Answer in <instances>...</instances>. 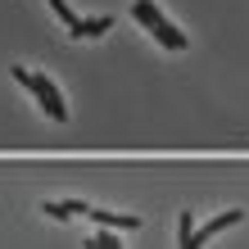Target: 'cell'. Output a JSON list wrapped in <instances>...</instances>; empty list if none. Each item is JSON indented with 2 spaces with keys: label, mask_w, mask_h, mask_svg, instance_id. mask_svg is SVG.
I'll return each instance as SVG.
<instances>
[{
  "label": "cell",
  "mask_w": 249,
  "mask_h": 249,
  "mask_svg": "<svg viewBox=\"0 0 249 249\" xmlns=\"http://www.w3.org/2000/svg\"><path fill=\"white\" fill-rule=\"evenodd\" d=\"M36 100H41V109L50 113V123H68V105H64L59 86H54L46 72H41V82H36Z\"/></svg>",
  "instance_id": "obj_1"
},
{
  "label": "cell",
  "mask_w": 249,
  "mask_h": 249,
  "mask_svg": "<svg viewBox=\"0 0 249 249\" xmlns=\"http://www.w3.org/2000/svg\"><path fill=\"white\" fill-rule=\"evenodd\" d=\"M240 217H245L240 209H227V213H217V217H213V222H204V227H195V236H190L186 245H209V240L217 236V231H227V227H236V222H240Z\"/></svg>",
  "instance_id": "obj_2"
},
{
  "label": "cell",
  "mask_w": 249,
  "mask_h": 249,
  "mask_svg": "<svg viewBox=\"0 0 249 249\" xmlns=\"http://www.w3.org/2000/svg\"><path fill=\"white\" fill-rule=\"evenodd\" d=\"M150 32H154V41H159L163 50H186V46H190V41H186V32H181L177 23H168V18H159Z\"/></svg>",
  "instance_id": "obj_3"
},
{
  "label": "cell",
  "mask_w": 249,
  "mask_h": 249,
  "mask_svg": "<svg viewBox=\"0 0 249 249\" xmlns=\"http://www.w3.org/2000/svg\"><path fill=\"white\" fill-rule=\"evenodd\" d=\"M113 27V18H77L68 27V41H91V36H105Z\"/></svg>",
  "instance_id": "obj_4"
},
{
  "label": "cell",
  "mask_w": 249,
  "mask_h": 249,
  "mask_svg": "<svg viewBox=\"0 0 249 249\" xmlns=\"http://www.w3.org/2000/svg\"><path fill=\"white\" fill-rule=\"evenodd\" d=\"M86 217H91V222H105V227H113V231H136V227H141V217H131V213H109V209H91Z\"/></svg>",
  "instance_id": "obj_5"
},
{
  "label": "cell",
  "mask_w": 249,
  "mask_h": 249,
  "mask_svg": "<svg viewBox=\"0 0 249 249\" xmlns=\"http://www.w3.org/2000/svg\"><path fill=\"white\" fill-rule=\"evenodd\" d=\"M41 209L50 217H72V213H91V204H82V199H46Z\"/></svg>",
  "instance_id": "obj_6"
},
{
  "label": "cell",
  "mask_w": 249,
  "mask_h": 249,
  "mask_svg": "<svg viewBox=\"0 0 249 249\" xmlns=\"http://www.w3.org/2000/svg\"><path fill=\"white\" fill-rule=\"evenodd\" d=\"M131 18H136L141 27H154L159 18H163V9H159L154 0H136V5H131Z\"/></svg>",
  "instance_id": "obj_7"
},
{
  "label": "cell",
  "mask_w": 249,
  "mask_h": 249,
  "mask_svg": "<svg viewBox=\"0 0 249 249\" xmlns=\"http://www.w3.org/2000/svg\"><path fill=\"white\" fill-rule=\"evenodd\" d=\"M9 77H18V86H27V91L36 95V82H41V72H32V68H23V64H14V68H9Z\"/></svg>",
  "instance_id": "obj_8"
},
{
  "label": "cell",
  "mask_w": 249,
  "mask_h": 249,
  "mask_svg": "<svg viewBox=\"0 0 249 249\" xmlns=\"http://www.w3.org/2000/svg\"><path fill=\"white\" fill-rule=\"evenodd\" d=\"M50 9L59 14V23H64V27H72V23H77V14H72V5H68V0H50Z\"/></svg>",
  "instance_id": "obj_9"
},
{
  "label": "cell",
  "mask_w": 249,
  "mask_h": 249,
  "mask_svg": "<svg viewBox=\"0 0 249 249\" xmlns=\"http://www.w3.org/2000/svg\"><path fill=\"white\" fill-rule=\"evenodd\" d=\"M190 222H195V217H190V213H181V222H177V240H181V245L195 236V227H190Z\"/></svg>",
  "instance_id": "obj_10"
}]
</instances>
